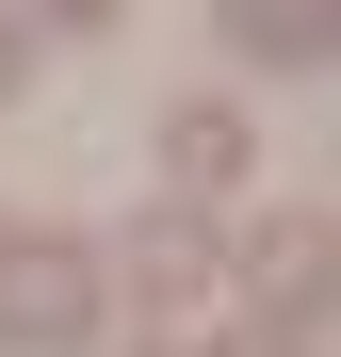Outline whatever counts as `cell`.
<instances>
[{"label":"cell","instance_id":"3957f363","mask_svg":"<svg viewBox=\"0 0 341 357\" xmlns=\"http://www.w3.org/2000/svg\"><path fill=\"white\" fill-rule=\"evenodd\" d=\"M162 162H179V178H244V114H227V98H195L179 130H162Z\"/></svg>","mask_w":341,"mask_h":357},{"label":"cell","instance_id":"7a4b0ae2","mask_svg":"<svg viewBox=\"0 0 341 357\" xmlns=\"http://www.w3.org/2000/svg\"><path fill=\"white\" fill-rule=\"evenodd\" d=\"M309 276H325V227H309V211H260V227H244V292L309 309Z\"/></svg>","mask_w":341,"mask_h":357},{"label":"cell","instance_id":"277c9868","mask_svg":"<svg viewBox=\"0 0 341 357\" xmlns=\"http://www.w3.org/2000/svg\"><path fill=\"white\" fill-rule=\"evenodd\" d=\"M0 98H17V33H0Z\"/></svg>","mask_w":341,"mask_h":357},{"label":"cell","instance_id":"6da1fadb","mask_svg":"<svg viewBox=\"0 0 341 357\" xmlns=\"http://www.w3.org/2000/svg\"><path fill=\"white\" fill-rule=\"evenodd\" d=\"M0 325L82 357V325H98V260H66V244H0Z\"/></svg>","mask_w":341,"mask_h":357}]
</instances>
